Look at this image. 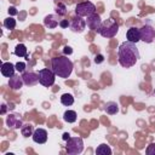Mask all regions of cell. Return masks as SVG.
I'll use <instances>...</instances> for the list:
<instances>
[{"label":"cell","instance_id":"cell-1","mask_svg":"<svg viewBox=\"0 0 155 155\" xmlns=\"http://www.w3.org/2000/svg\"><path fill=\"white\" fill-rule=\"evenodd\" d=\"M139 59V51L134 42L125 41L119 46L117 50V61L121 67L131 68Z\"/></svg>","mask_w":155,"mask_h":155},{"label":"cell","instance_id":"cell-2","mask_svg":"<svg viewBox=\"0 0 155 155\" xmlns=\"http://www.w3.org/2000/svg\"><path fill=\"white\" fill-rule=\"evenodd\" d=\"M51 65H52V70L56 74V76L62 78V79L69 78L73 71V62L65 56H58V57L52 58Z\"/></svg>","mask_w":155,"mask_h":155},{"label":"cell","instance_id":"cell-3","mask_svg":"<svg viewBox=\"0 0 155 155\" xmlns=\"http://www.w3.org/2000/svg\"><path fill=\"white\" fill-rule=\"evenodd\" d=\"M119 31V24L116 23V21H114L113 18H108L104 22H102V25L98 30V33L107 39L114 38Z\"/></svg>","mask_w":155,"mask_h":155},{"label":"cell","instance_id":"cell-4","mask_svg":"<svg viewBox=\"0 0 155 155\" xmlns=\"http://www.w3.org/2000/svg\"><path fill=\"white\" fill-rule=\"evenodd\" d=\"M139 30H140V40L142 41H144L147 44H151L155 41V25L153 24L151 21H147Z\"/></svg>","mask_w":155,"mask_h":155},{"label":"cell","instance_id":"cell-5","mask_svg":"<svg viewBox=\"0 0 155 155\" xmlns=\"http://www.w3.org/2000/svg\"><path fill=\"white\" fill-rule=\"evenodd\" d=\"M67 153L70 155H78L84 150V142L80 137H70L67 140Z\"/></svg>","mask_w":155,"mask_h":155},{"label":"cell","instance_id":"cell-6","mask_svg":"<svg viewBox=\"0 0 155 155\" xmlns=\"http://www.w3.org/2000/svg\"><path fill=\"white\" fill-rule=\"evenodd\" d=\"M75 13L80 17H90L91 15L96 13V6L91 1H84L79 2L75 6Z\"/></svg>","mask_w":155,"mask_h":155},{"label":"cell","instance_id":"cell-7","mask_svg":"<svg viewBox=\"0 0 155 155\" xmlns=\"http://www.w3.org/2000/svg\"><path fill=\"white\" fill-rule=\"evenodd\" d=\"M39 82L45 86V87H50L54 84V80H56V74L53 73L52 69H48V68H44L41 70H39Z\"/></svg>","mask_w":155,"mask_h":155},{"label":"cell","instance_id":"cell-8","mask_svg":"<svg viewBox=\"0 0 155 155\" xmlns=\"http://www.w3.org/2000/svg\"><path fill=\"white\" fill-rule=\"evenodd\" d=\"M6 125L8 128L12 130H18L22 127V119L19 114H8L6 117Z\"/></svg>","mask_w":155,"mask_h":155},{"label":"cell","instance_id":"cell-9","mask_svg":"<svg viewBox=\"0 0 155 155\" xmlns=\"http://www.w3.org/2000/svg\"><path fill=\"white\" fill-rule=\"evenodd\" d=\"M69 27L74 33H82L85 30V28H86V21L82 19V17L76 16L75 18H73V21L70 22Z\"/></svg>","mask_w":155,"mask_h":155},{"label":"cell","instance_id":"cell-10","mask_svg":"<svg viewBox=\"0 0 155 155\" xmlns=\"http://www.w3.org/2000/svg\"><path fill=\"white\" fill-rule=\"evenodd\" d=\"M86 25H87L90 29L98 31L99 28H101V25H102V18H101V16L97 15V13H93V15H91L90 17H87Z\"/></svg>","mask_w":155,"mask_h":155},{"label":"cell","instance_id":"cell-11","mask_svg":"<svg viewBox=\"0 0 155 155\" xmlns=\"http://www.w3.org/2000/svg\"><path fill=\"white\" fill-rule=\"evenodd\" d=\"M22 78L25 86H35L39 82V74L34 71H24L22 74Z\"/></svg>","mask_w":155,"mask_h":155},{"label":"cell","instance_id":"cell-12","mask_svg":"<svg viewBox=\"0 0 155 155\" xmlns=\"http://www.w3.org/2000/svg\"><path fill=\"white\" fill-rule=\"evenodd\" d=\"M23 85H24V81H23L22 75H19V74H15V75H12L11 78H8V86H10L13 91H18V90H21Z\"/></svg>","mask_w":155,"mask_h":155},{"label":"cell","instance_id":"cell-13","mask_svg":"<svg viewBox=\"0 0 155 155\" xmlns=\"http://www.w3.org/2000/svg\"><path fill=\"white\" fill-rule=\"evenodd\" d=\"M31 137H33V140L35 143L44 144L47 140V131L44 128H36V130H34V133Z\"/></svg>","mask_w":155,"mask_h":155},{"label":"cell","instance_id":"cell-14","mask_svg":"<svg viewBox=\"0 0 155 155\" xmlns=\"http://www.w3.org/2000/svg\"><path fill=\"white\" fill-rule=\"evenodd\" d=\"M59 16L57 15H47L45 18H44V25L48 29H53L56 28L57 25H59Z\"/></svg>","mask_w":155,"mask_h":155},{"label":"cell","instance_id":"cell-15","mask_svg":"<svg viewBox=\"0 0 155 155\" xmlns=\"http://www.w3.org/2000/svg\"><path fill=\"white\" fill-rule=\"evenodd\" d=\"M126 38H127V41H131V42L137 44L140 40V30H139V28L131 27L127 30V33H126Z\"/></svg>","mask_w":155,"mask_h":155},{"label":"cell","instance_id":"cell-16","mask_svg":"<svg viewBox=\"0 0 155 155\" xmlns=\"http://www.w3.org/2000/svg\"><path fill=\"white\" fill-rule=\"evenodd\" d=\"M15 71H16V67L10 63V62H4L1 64V74L6 78H11L12 75H15Z\"/></svg>","mask_w":155,"mask_h":155},{"label":"cell","instance_id":"cell-17","mask_svg":"<svg viewBox=\"0 0 155 155\" xmlns=\"http://www.w3.org/2000/svg\"><path fill=\"white\" fill-rule=\"evenodd\" d=\"M104 110H105L107 114H109V115H115V114L119 111V104H117L116 102H113V101L107 102L105 105H104Z\"/></svg>","mask_w":155,"mask_h":155},{"label":"cell","instance_id":"cell-18","mask_svg":"<svg viewBox=\"0 0 155 155\" xmlns=\"http://www.w3.org/2000/svg\"><path fill=\"white\" fill-rule=\"evenodd\" d=\"M76 117H78V115H76V113H75L74 110H67V111H64V114H63L64 121H65V122H69V124L75 122V121H76Z\"/></svg>","mask_w":155,"mask_h":155},{"label":"cell","instance_id":"cell-19","mask_svg":"<svg viewBox=\"0 0 155 155\" xmlns=\"http://www.w3.org/2000/svg\"><path fill=\"white\" fill-rule=\"evenodd\" d=\"M21 133L23 137H29V136H33L34 133V127L31 124H25V125H22L21 127Z\"/></svg>","mask_w":155,"mask_h":155},{"label":"cell","instance_id":"cell-20","mask_svg":"<svg viewBox=\"0 0 155 155\" xmlns=\"http://www.w3.org/2000/svg\"><path fill=\"white\" fill-rule=\"evenodd\" d=\"M61 103H62L63 105H65V107L71 105V104L74 103V97H73V94H70V93H64V94H62V96H61Z\"/></svg>","mask_w":155,"mask_h":155},{"label":"cell","instance_id":"cell-21","mask_svg":"<svg viewBox=\"0 0 155 155\" xmlns=\"http://www.w3.org/2000/svg\"><path fill=\"white\" fill-rule=\"evenodd\" d=\"M96 154H98V155H110L111 154V149L107 144H101V145L97 147Z\"/></svg>","mask_w":155,"mask_h":155},{"label":"cell","instance_id":"cell-22","mask_svg":"<svg viewBox=\"0 0 155 155\" xmlns=\"http://www.w3.org/2000/svg\"><path fill=\"white\" fill-rule=\"evenodd\" d=\"M15 54L17 57H27L28 54H27V47H25V45L18 44L16 46V48H15Z\"/></svg>","mask_w":155,"mask_h":155},{"label":"cell","instance_id":"cell-23","mask_svg":"<svg viewBox=\"0 0 155 155\" xmlns=\"http://www.w3.org/2000/svg\"><path fill=\"white\" fill-rule=\"evenodd\" d=\"M4 27H5L6 29H8V30L15 29V27H16V19L12 18V17L6 18V19L4 21Z\"/></svg>","mask_w":155,"mask_h":155},{"label":"cell","instance_id":"cell-24","mask_svg":"<svg viewBox=\"0 0 155 155\" xmlns=\"http://www.w3.org/2000/svg\"><path fill=\"white\" fill-rule=\"evenodd\" d=\"M67 12H68L67 6L64 4H62V2H58V5L56 6V13L58 16H64V15H67Z\"/></svg>","mask_w":155,"mask_h":155},{"label":"cell","instance_id":"cell-25","mask_svg":"<svg viewBox=\"0 0 155 155\" xmlns=\"http://www.w3.org/2000/svg\"><path fill=\"white\" fill-rule=\"evenodd\" d=\"M15 67H16V70L18 73H24V70H25V63L24 62H18L15 64Z\"/></svg>","mask_w":155,"mask_h":155},{"label":"cell","instance_id":"cell-26","mask_svg":"<svg viewBox=\"0 0 155 155\" xmlns=\"http://www.w3.org/2000/svg\"><path fill=\"white\" fill-rule=\"evenodd\" d=\"M147 155H155V143H151L150 145H148V148L145 149Z\"/></svg>","mask_w":155,"mask_h":155},{"label":"cell","instance_id":"cell-27","mask_svg":"<svg viewBox=\"0 0 155 155\" xmlns=\"http://www.w3.org/2000/svg\"><path fill=\"white\" fill-rule=\"evenodd\" d=\"M93 61H94V63H96V64H101V63L104 61V57H103V54H97V56L94 57V59H93Z\"/></svg>","mask_w":155,"mask_h":155},{"label":"cell","instance_id":"cell-28","mask_svg":"<svg viewBox=\"0 0 155 155\" xmlns=\"http://www.w3.org/2000/svg\"><path fill=\"white\" fill-rule=\"evenodd\" d=\"M69 25H70V23L68 21H65V19H62L59 22V27H62V28H68Z\"/></svg>","mask_w":155,"mask_h":155},{"label":"cell","instance_id":"cell-29","mask_svg":"<svg viewBox=\"0 0 155 155\" xmlns=\"http://www.w3.org/2000/svg\"><path fill=\"white\" fill-rule=\"evenodd\" d=\"M63 52H64V54H71L73 53V50H71L70 46H65L64 50H63Z\"/></svg>","mask_w":155,"mask_h":155},{"label":"cell","instance_id":"cell-30","mask_svg":"<svg viewBox=\"0 0 155 155\" xmlns=\"http://www.w3.org/2000/svg\"><path fill=\"white\" fill-rule=\"evenodd\" d=\"M8 13H11V15H17V13H18V11H17L13 6H11V7H8Z\"/></svg>","mask_w":155,"mask_h":155},{"label":"cell","instance_id":"cell-31","mask_svg":"<svg viewBox=\"0 0 155 155\" xmlns=\"http://www.w3.org/2000/svg\"><path fill=\"white\" fill-rule=\"evenodd\" d=\"M62 138H63V140H68V139L70 138V134H69L68 132H65V133H63V137H62Z\"/></svg>","mask_w":155,"mask_h":155},{"label":"cell","instance_id":"cell-32","mask_svg":"<svg viewBox=\"0 0 155 155\" xmlns=\"http://www.w3.org/2000/svg\"><path fill=\"white\" fill-rule=\"evenodd\" d=\"M5 111H6V105H5V104H2V109H1V114H5Z\"/></svg>","mask_w":155,"mask_h":155},{"label":"cell","instance_id":"cell-33","mask_svg":"<svg viewBox=\"0 0 155 155\" xmlns=\"http://www.w3.org/2000/svg\"><path fill=\"white\" fill-rule=\"evenodd\" d=\"M54 1H57V0H54Z\"/></svg>","mask_w":155,"mask_h":155}]
</instances>
